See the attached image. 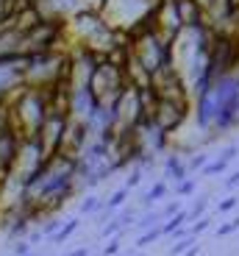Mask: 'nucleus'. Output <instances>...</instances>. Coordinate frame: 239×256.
<instances>
[{
    "label": "nucleus",
    "mask_w": 239,
    "mask_h": 256,
    "mask_svg": "<svg viewBox=\"0 0 239 256\" xmlns=\"http://www.w3.org/2000/svg\"><path fill=\"white\" fill-rule=\"evenodd\" d=\"M206 164H209V156L206 154H198V156H192V162H189L187 170H203Z\"/></svg>",
    "instance_id": "obj_17"
},
{
    "label": "nucleus",
    "mask_w": 239,
    "mask_h": 256,
    "mask_svg": "<svg viewBox=\"0 0 239 256\" xmlns=\"http://www.w3.org/2000/svg\"><path fill=\"white\" fill-rule=\"evenodd\" d=\"M131 256H145V254H131Z\"/></svg>",
    "instance_id": "obj_23"
},
{
    "label": "nucleus",
    "mask_w": 239,
    "mask_h": 256,
    "mask_svg": "<svg viewBox=\"0 0 239 256\" xmlns=\"http://www.w3.org/2000/svg\"><path fill=\"white\" fill-rule=\"evenodd\" d=\"M187 176H189L187 164H184L178 156H170L167 159V178H173L175 184H181V181H187Z\"/></svg>",
    "instance_id": "obj_2"
},
{
    "label": "nucleus",
    "mask_w": 239,
    "mask_h": 256,
    "mask_svg": "<svg viewBox=\"0 0 239 256\" xmlns=\"http://www.w3.org/2000/svg\"><path fill=\"white\" fill-rule=\"evenodd\" d=\"M195 186H198V181L187 178V181H181V184H175V195H181V198H184V195H192Z\"/></svg>",
    "instance_id": "obj_12"
},
{
    "label": "nucleus",
    "mask_w": 239,
    "mask_h": 256,
    "mask_svg": "<svg viewBox=\"0 0 239 256\" xmlns=\"http://www.w3.org/2000/svg\"><path fill=\"white\" fill-rule=\"evenodd\" d=\"M237 204H239V195H228L226 200H220V204H217V212H220V214H226V212H231Z\"/></svg>",
    "instance_id": "obj_14"
},
{
    "label": "nucleus",
    "mask_w": 239,
    "mask_h": 256,
    "mask_svg": "<svg viewBox=\"0 0 239 256\" xmlns=\"http://www.w3.org/2000/svg\"><path fill=\"white\" fill-rule=\"evenodd\" d=\"M209 226H212V218H206V214H203L201 220H195V223H192V228H189V234H192V237H198V234H201V231H206Z\"/></svg>",
    "instance_id": "obj_13"
},
{
    "label": "nucleus",
    "mask_w": 239,
    "mask_h": 256,
    "mask_svg": "<svg viewBox=\"0 0 239 256\" xmlns=\"http://www.w3.org/2000/svg\"><path fill=\"white\" fill-rule=\"evenodd\" d=\"M226 167H228L226 159H214L203 167V176H220V173H226Z\"/></svg>",
    "instance_id": "obj_9"
},
{
    "label": "nucleus",
    "mask_w": 239,
    "mask_h": 256,
    "mask_svg": "<svg viewBox=\"0 0 239 256\" xmlns=\"http://www.w3.org/2000/svg\"><path fill=\"white\" fill-rule=\"evenodd\" d=\"M164 195H167V181H156V184H153V186H150V190L142 195V206L156 204V200H162Z\"/></svg>",
    "instance_id": "obj_4"
},
{
    "label": "nucleus",
    "mask_w": 239,
    "mask_h": 256,
    "mask_svg": "<svg viewBox=\"0 0 239 256\" xmlns=\"http://www.w3.org/2000/svg\"><path fill=\"white\" fill-rule=\"evenodd\" d=\"M139 181H142V167H134V173L125 178V190H134V186H139Z\"/></svg>",
    "instance_id": "obj_15"
},
{
    "label": "nucleus",
    "mask_w": 239,
    "mask_h": 256,
    "mask_svg": "<svg viewBox=\"0 0 239 256\" xmlns=\"http://www.w3.org/2000/svg\"><path fill=\"white\" fill-rule=\"evenodd\" d=\"M114 254H120V240H111V242L109 245H106V248H103V256H114Z\"/></svg>",
    "instance_id": "obj_19"
},
{
    "label": "nucleus",
    "mask_w": 239,
    "mask_h": 256,
    "mask_svg": "<svg viewBox=\"0 0 239 256\" xmlns=\"http://www.w3.org/2000/svg\"><path fill=\"white\" fill-rule=\"evenodd\" d=\"M97 209H103V204H100V198H95V195H89V198H84V204H81V214H95Z\"/></svg>",
    "instance_id": "obj_10"
},
{
    "label": "nucleus",
    "mask_w": 239,
    "mask_h": 256,
    "mask_svg": "<svg viewBox=\"0 0 239 256\" xmlns=\"http://www.w3.org/2000/svg\"><path fill=\"white\" fill-rule=\"evenodd\" d=\"M206 206H209V198H206V195H203V198H198V200H195V206H192V212H189V220L203 218V212H206Z\"/></svg>",
    "instance_id": "obj_11"
},
{
    "label": "nucleus",
    "mask_w": 239,
    "mask_h": 256,
    "mask_svg": "<svg viewBox=\"0 0 239 256\" xmlns=\"http://www.w3.org/2000/svg\"><path fill=\"white\" fill-rule=\"evenodd\" d=\"M189 112V103H167V100H159V109L153 114V122L162 128L164 134H173L175 128L184 122Z\"/></svg>",
    "instance_id": "obj_1"
},
{
    "label": "nucleus",
    "mask_w": 239,
    "mask_h": 256,
    "mask_svg": "<svg viewBox=\"0 0 239 256\" xmlns=\"http://www.w3.org/2000/svg\"><path fill=\"white\" fill-rule=\"evenodd\" d=\"M78 226H81V220H78V218L67 220V226H61V228H58L56 234H53V242H56V245H58V242H67V240H70L72 234L78 231Z\"/></svg>",
    "instance_id": "obj_5"
},
{
    "label": "nucleus",
    "mask_w": 239,
    "mask_h": 256,
    "mask_svg": "<svg viewBox=\"0 0 239 256\" xmlns=\"http://www.w3.org/2000/svg\"><path fill=\"white\" fill-rule=\"evenodd\" d=\"M237 122H239V120H237Z\"/></svg>",
    "instance_id": "obj_25"
},
{
    "label": "nucleus",
    "mask_w": 239,
    "mask_h": 256,
    "mask_svg": "<svg viewBox=\"0 0 239 256\" xmlns=\"http://www.w3.org/2000/svg\"><path fill=\"white\" fill-rule=\"evenodd\" d=\"M125 198H128V190H125V186H120V190H117L114 195H111V198H109V200H106V204H103V209H106V212H109V214H111V212H114V209H120V206L125 204Z\"/></svg>",
    "instance_id": "obj_6"
},
{
    "label": "nucleus",
    "mask_w": 239,
    "mask_h": 256,
    "mask_svg": "<svg viewBox=\"0 0 239 256\" xmlns=\"http://www.w3.org/2000/svg\"><path fill=\"white\" fill-rule=\"evenodd\" d=\"M67 256H89V250H86V248H78V250H72V254H67Z\"/></svg>",
    "instance_id": "obj_22"
},
{
    "label": "nucleus",
    "mask_w": 239,
    "mask_h": 256,
    "mask_svg": "<svg viewBox=\"0 0 239 256\" xmlns=\"http://www.w3.org/2000/svg\"><path fill=\"white\" fill-rule=\"evenodd\" d=\"M237 228H239V218H234L231 223H223L220 228H217V237H228V234H234Z\"/></svg>",
    "instance_id": "obj_16"
},
{
    "label": "nucleus",
    "mask_w": 239,
    "mask_h": 256,
    "mask_svg": "<svg viewBox=\"0 0 239 256\" xmlns=\"http://www.w3.org/2000/svg\"><path fill=\"white\" fill-rule=\"evenodd\" d=\"M28 254H31V242H28V240L17 242V248H14V256H28Z\"/></svg>",
    "instance_id": "obj_18"
},
{
    "label": "nucleus",
    "mask_w": 239,
    "mask_h": 256,
    "mask_svg": "<svg viewBox=\"0 0 239 256\" xmlns=\"http://www.w3.org/2000/svg\"><path fill=\"white\" fill-rule=\"evenodd\" d=\"M237 184H239V170H237V173H234L231 178L226 181V186H228V190H234V186H237Z\"/></svg>",
    "instance_id": "obj_21"
},
{
    "label": "nucleus",
    "mask_w": 239,
    "mask_h": 256,
    "mask_svg": "<svg viewBox=\"0 0 239 256\" xmlns=\"http://www.w3.org/2000/svg\"><path fill=\"white\" fill-rule=\"evenodd\" d=\"M189 220V212H178V214H173V218H167L162 223V234H175L178 228H184V223Z\"/></svg>",
    "instance_id": "obj_3"
},
{
    "label": "nucleus",
    "mask_w": 239,
    "mask_h": 256,
    "mask_svg": "<svg viewBox=\"0 0 239 256\" xmlns=\"http://www.w3.org/2000/svg\"><path fill=\"white\" fill-rule=\"evenodd\" d=\"M192 245H195V237L189 234V237H181V240H178V242H175L173 248H170V254H173V256H181V254H187V250L192 248Z\"/></svg>",
    "instance_id": "obj_8"
},
{
    "label": "nucleus",
    "mask_w": 239,
    "mask_h": 256,
    "mask_svg": "<svg viewBox=\"0 0 239 256\" xmlns=\"http://www.w3.org/2000/svg\"><path fill=\"white\" fill-rule=\"evenodd\" d=\"M162 237V226H156V228H150V231H145L142 237L136 240V248H145V245H150V242H156V240Z\"/></svg>",
    "instance_id": "obj_7"
},
{
    "label": "nucleus",
    "mask_w": 239,
    "mask_h": 256,
    "mask_svg": "<svg viewBox=\"0 0 239 256\" xmlns=\"http://www.w3.org/2000/svg\"><path fill=\"white\" fill-rule=\"evenodd\" d=\"M234 156H237V145H231V148H226V150H223V156L220 159H226V162H231Z\"/></svg>",
    "instance_id": "obj_20"
},
{
    "label": "nucleus",
    "mask_w": 239,
    "mask_h": 256,
    "mask_svg": "<svg viewBox=\"0 0 239 256\" xmlns=\"http://www.w3.org/2000/svg\"><path fill=\"white\" fill-rule=\"evenodd\" d=\"M28 256H36V254H28Z\"/></svg>",
    "instance_id": "obj_24"
}]
</instances>
